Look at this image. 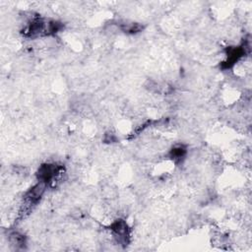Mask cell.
<instances>
[{
	"mask_svg": "<svg viewBox=\"0 0 252 252\" xmlns=\"http://www.w3.org/2000/svg\"><path fill=\"white\" fill-rule=\"evenodd\" d=\"M9 240L10 243L16 248H24V246L26 245V237L17 231L11 232L9 234Z\"/></svg>",
	"mask_w": 252,
	"mask_h": 252,
	"instance_id": "8992f818",
	"label": "cell"
},
{
	"mask_svg": "<svg viewBox=\"0 0 252 252\" xmlns=\"http://www.w3.org/2000/svg\"><path fill=\"white\" fill-rule=\"evenodd\" d=\"M245 54V46H233L229 47L227 50V59L223 62L222 68L223 69H230L234 66L235 63H237Z\"/></svg>",
	"mask_w": 252,
	"mask_h": 252,
	"instance_id": "7a4b0ae2",
	"label": "cell"
},
{
	"mask_svg": "<svg viewBox=\"0 0 252 252\" xmlns=\"http://www.w3.org/2000/svg\"><path fill=\"white\" fill-rule=\"evenodd\" d=\"M62 170L63 168L56 164H43L38 170V181L42 182L47 186V184L52 183L60 175Z\"/></svg>",
	"mask_w": 252,
	"mask_h": 252,
	"instance_id": "6da1fadb",
	"label": "cell"
},
{
	"mask_svg": "<svg viewBox=\"0 0 252 252\" xmlns=\"http://www.w3.org/2000/svg\"><path fill=\"white\" fill-rule=\"evenodd\" d=\"M110 231L112 233L117 237L118 241L127 243L128 238H129V228L127 223L124 220L118 219L115 220L111 225H110Z\"/></svg>",
	"mask_w": 252,
	"mask_h": 252,
	"instance_id": "3957f363",
	"label": "cell"
},
{
	"mask_svg": "<svg viewBox=\"0 0 252 252\" xmlns=\"http://www.w3.org/2000/svg\"><path fill=\"white\" fill-rule=\"evenodd\" d=\"M119 28L122 32L126 34H137L140 33L143 30V26L139 23H128V22H123L119 24Z\"/></svg>",
	"mask_w": 252,
	"mask_h": 252,
	"instance_id": "5b68a950",
	"label": "cell"
},
{
	"mask_svg": "<svg viewBox=\"0 0 252 252\" xmlns=\"http://www.w3.org/2000/svg\"><path fill=\"white\" fill-rule=\"evenodd\" d=\"M187 155V148L184 145H175L174 147L171 148V150L168 153L169 159L174 163V164H179L182 163Z\"/></svg>",
	"mask_w": 252,
	"mask_h": 252,
	"instance_id": "277c9868",
	"label": "cell"
}]
</instances>
